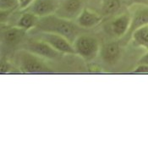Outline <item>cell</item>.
<instances>
[{
	"label": "cell",
	"instance_id": "20",
	"mask_svg": "<svg viewBox=\"0 0 148 148\" xmlns=\"http://www.w3.org/2000/svg\"><path fill=\"white\" fill-rule=\"evenodd\" d=\"M148 64V53H147L146 54H144L142 57L139 59V61H138V64Z\"/></svg>",
	"mask_w": 148,
	"mask_h": 148
},
{
	"label": "cell",
	"instance_id": "3",
	"mask_svg": "<svg viewBox=\"0 0 148 148\" xmlns=\"http://www.w3.org/2000/svg\"><path fill=\"white\" fill-rule=\"evenodd\" d=\"M75 53L85 60L94 59L99 53L100 46L98 40L89 35H80L73 42Z\"/></svg>",
	"mask_w": 148,
	"mask_h": 148
},
{
	"label": "cell",
	"instance_id": "7",
	"mask_svg": "<svg viewBox=\"0 0 148 148\" xmlns=\"http://www.w3.org/2000/svg\"><path fill=\"white\" fill-rule=\"evenodd\" d=\"M82 0H61L59 8L55 14L69 21L77 19L84 9Z\"/></svg>",
	"mask_w": 148,
	"mask_h": 148
},
{
	"label": "cell",
	"instance_id": "18",
	"mask_svg": "<svg viewBox=\"0 0 148 148\" xmlns=\"http://www.w3.org/2000/svg\"><path fill=\"white\" fill-rule=\"evenodd\" d=\"M134 74H148V64H140L133 71Z\"/></svg>",
	"mask_w": 148,
	"mask_h": 148
},
{
	"label": "cell",
	"instance_id": "6",
	"mask_svg": "<svg viewBox=\"0 0 148 148\" xmlns=\"http://www.w3.org/2000/svg\"><path fill=\"white\" fill-rule=\"evenodd\" d=\"M61 3V0H34L25 11L31 12L39 18L54 14Z\"/></svg>",
	"mask_w": 148,
	"mask_h": 148
},
{
	"label": "cell",
	"instance_id": "1",
	"mask_svg": "<svg viewBox=\"0 0 148 148\" xmlns=\"http://www.w3.org/2000/svg\"><path fill=\"white\" fill-rule=\"evenodd\" d=\"M35 29L37 32L55 33L64 36L73 44L75 40L81 35L83 28L77 23L54 14L39 18Z\"/></svg>",
	"mask_w": 148,
	"mask_h": 148
},
{
	"label": "cell",
	"instance_id": "10",
	"mask_svg": "<svg viewBox=\"0 0 148 148\" xmlns=\"http://www.w3.org/2000/svg\"><path fill=\"white\" fill-rule=\"evenodd\" d=\"M103 16L87 8H84L80 14L76 19V23L83 29H90L102 21Z\"/></svg>",
	"mask_w": 148,
	"mask_h": 148
},
{
	"label": "cell",
	"instance_id": "9",
	"mask_svg": "<svg viewBox=\"0 0 148 148\" xmlns=\"http://www.w3.org/2000/svg\"><path fill=\"white\" fill-rule=\"evenodd\" d=\"M148 25V6L138 9L131 16V23L128 32L124 36L126 40H130L137 29Z\"/></svg>",
	"mask_w": 148,
	"mask_h": 148
},
{
	"label": "cell",
	"instance_id": "17",
	"mask_svg": "<svg viewBox=\"0 0 148 148\" xmlns=\"http://www.w3.org/2000/svg\"><path fill=\"white\" fill-rule=\"evenodd\" d=\"M11 69V64L8 61H3L1 63V69H0V73L2 75L8 74Z\"/></svg>",
	"mask_w": 148,
	"mask_h": 148
},
{
	"label": "cell",
	"instance_id": "21",
	"mask_svg": "<svg viewBox=\"0 0 148 148\" xmlns=\"http://www.w3.org/2000/svg\"><path fill=\"white\" fill-rule=\"evenodd\" d=\"M147 1H148V0H147Z\"/></svg>",
	"mask_w": 148,
	"mask_h": 148
},
{
	"label": "cell",
	"instance_id": "16",
	"mask_svg": "<svg viewBox=\"0 0 148 148\" xmlns=\"http://www.w3.org/2000/svg\"><path fill=\"white\" fill-rule=\"evenodd\" d=\"M19 6V0H0V8L3 11H13Z\"/></svg>",
	"mask_w": 148,
	"mask_h": 148
},
{
	"label": "cell",
	"instance_id": "11",
	"mask_svg": "<svg viewBox=\"0 0 148 148\" xmlns=\"http://www.w3.org/2000/svg\"><path fill=\"white\" fill-rule=\"evenodd\" d=\"M131 23V16L129 14H123L110 24V29L118 37H124L128 32Z\"/></svg>",
	"mask_w": 148,
	"mask_h": 148
},
{
	"label": "cell",
	"instance_id": "8",
	"mask_svg": "<svg viewBox=\"0 0 148 148\" xmlns=\"http://www.w3.org/2000/svg\"><path fill=\"white\" fill-rule=\"evenodd\" d=\"M27 31L19 26H13L5 29L2 32V41L8 47L19 45L25 36Z\"/></svg>",
	"mask_w": 148,
	"mask_h": 148
},
{
	"label": "cell",
	"instance_id": "5",
	"mask_svg": "<svg viewBox=\"0 0 148 148\" xmlns=\"http://www.w3.org/2000/svg\"><path fill=\"white\" fill-rule=\"evenodd\" d=\"M24 47L25 50H27L39 57L47 59H56L61 57V55L63 54L62 53L55 50L48 43L39 39L28 42Z\"/></svg>",
	"mask_w": 148,
	"mask_h": 148
},
{
	"label": "cell",
	"instance_id": "12",
	"mask_svg": "<svg viewBox=\"0 0 148 148\" xmlns=\"http://www.w3.org/2000/svg\"><path fill=\"white\" fill-rule=\"evenodd\" d=\"M103 59L108 64L116 63L120 55V47L118 42H109L104 45L101 49Z\"/></svg>",
	"mask_w": 148,
	"mask_h": 148
},
{
	"label": "cell",
	"instance_id": "2",
	"mask_svg": "<svg viewBox=\"0 0 148 148\" xmlns=\"http://www.w3.org/2000/svg\"><path fill=\"white\" fill-rule=\"evenodd\" d=\"M16 62L21 72L25 74H46L51 72L50 68L42 58L25 49L17 53Z\"/></svg>",
	"mask_w": 148,
	"mask_h": 148
},
{
	"label": "cell",
	"instance_id": "14",
	"mask_svg": "<svg viewBox=\"0 0 148 148\" xmlns=\"http://www.w3.org/2000/svg\"><path fill=\"white\" fill-rule=\"evenodd\" d=\"M131 38L136 45L148 50V25L137 29L133 33Z\"/></svg>",
	"mask_w": 148,
	"mask_h": 148
},
{
	"label": "cell",
	"instance_id": "4",
	"mask_svg": "<svg viewBox=\"0 0 148 148\" xmlns=\"http://www.w3.org/2000/svg\"><path fill=\"white\" fill-rule=\"evenodd\" d=\"M35 38L42 40L47 43H48L55 50L62 53L63 54L64 53V54H76L73 44L67 38H65L64 36L61 35L51 33V32H38V33L36 34Z\"/></svg>",
	"mask_w": 148,
	"mask_h": 148
},
{
	"label": "cell",
	"instance_id": "19",
	"mask_svg": "<svg viewBox=\"0 0 148 148\" xmlns=\"http://www.w3.org/2000/svg\"><path fill=\"white\" fill-rule=\"evenodd\" d=\"M33 1L34 0H19V8H21V10H25L28 6H30Z\"/></svg>",
	"mask_w": 148,
	"mask_h": 148
},
{
	"label": "cell",
	"instance_id": "15",
	"mask_svg": "<svg viewBox=\"0 0 148 148\" xmlns=\"http://www.w3.org/2000/svg\"><path fill=\"white\" fill-rule=\"evenodd\" d=\"M121 8L120 0H103L102 14L104 16H110L116 14Z\"/></svg>",
	"mask_w": 148,
	"mask_h": 148
},
{
	"label": "cell",
	"instance_id": "13",
	"mask_svg": "<svg viewBox=\"0 0 148 148\" xmlns=\"http://www.w3.org/2000/svg\"><path fill=\"white\" fill-rule=\"evenodd\" d=\"M38 21H39L38 16H36V14L31 13V12L25 11L21 15L16 25L28 31L32 28H35Z\"/></svg>",
	"mask_w": 148,
	"mask_h": 148
}]
</instances>
